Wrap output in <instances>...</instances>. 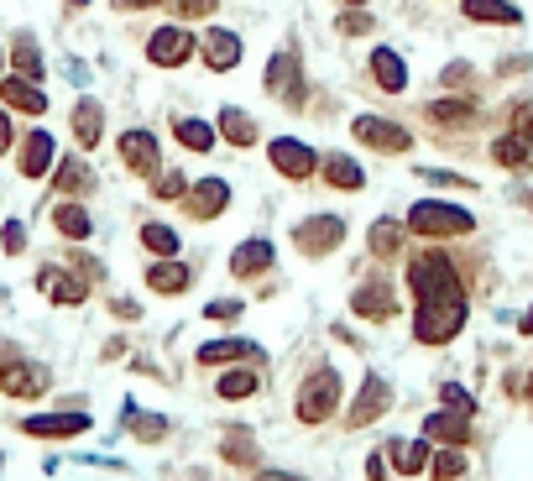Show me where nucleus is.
Returning a JSON list of instances; mask_svg holds the SVG:
<instances>
[{"label":"nucleus","instance_id":"1","mask_svg":"<svg viewBox=\"0 0 533 481\" xmlns=\"http://www.w3.org/2000/svg\"><path fill=\"white\" fill-rule=\"evenodd\" d=\"M460 325H466V293H455V299H419V309H413L419 346H445V340L460 335Z\"/></svg>","mask_w":533,"mask_h":481},{"label":"nucleus","instance_id":"2","mask_svg":"<svg viewBox=\"0 0 533 481\" xmlns=\"http://www.w3.org/2000/svg\"><path fill=\"white\" fill-rule=\"evenodd\" d=\"M403 225L413 236H466L476 220H471V210H460V204H450V199H419Z\"/></svg>","mask_w":533,"mask_h":481},{"label":"nucleus","instance_id":"3","mask_svg":"<svg viewBox=\"0 0 533 481\" xmlns=\"http://www.w3.org/2000/svg\"><path fill=\"white\" fill-rule=\"evenodd\" d=\"M408 288H413V304H419V299H455L460 278H455L450 257L429 251V257H413V262H408Z\"/></svg>","mask_w":533,"mask_h":481},{"label":"nucleus","instance_id":"4","mask_svg":"<svg viewBox=\"0 0 533 481\" xmlns=\"http://www.w3.org/2000/svg\"><path fill=\"white\" fill-rule=\"evenodd\" d=\"M335 408H340V372L324 366V372H314L304 387H298V419H304V424H324Z\"/></svg>","mask_w":533,"mask_h":481},{"label":"nucleus","instance_id":"5","mask_svg":"<svg viewBox=\"0 0 533 481\" xmlns=\"http://www.w3.org/2000/svg\"><path fill=\"white\" fill-rule=\"evenodd\" d=\"M199 53V37L189 32V27H157L152 37H147V58L157 63V68H183Z\"/></svg>","mask_w":533,"mask_h":481},{"label":"nucleus","instance_id":"6","mask_svg":"<svg viewBox=\"0 0 533 481\" xmlns=\"http://www.w3.org/2000/svg\"><path fill=\"white\" fill-rule=\"evenodd\" d=\"M351 136H356L361 147H372V152H408V147H413L408 126L387 121V116H356V121H351Z\"/></svg>","mask_w":533,"mask_h":481},{"label":"nucleus","instance_id":"7","mask_svg":"<svg viewBox=\"0 0 533 481\" xmlns=\"http://www.w3.org/2000/svg\"><path fill=\"white\" fill-rule=\"evenodd\" d=\"M340 241H345V220L340 215H309L293 231V246L304 251V257H324V251H335Z\"/></svg>","mask_w":533,"mask_h":481},{"label":"nucleus","instance_id":"8","mask_svg":"<svg viewBox=\"0 0 533 481\" xmlns=\"http://www.w3.org/2000/svg\"><path fill=\"white\" fill-rule=\"evenodd\" d=\"M267 95L298 105L304 100V74H298V53H272L267 63Z\"/></svg>","mask_w":533,"mask_h":481},{"label":"nucleus","instance_id":"9","mask_svg":"<svg viewBox=\"0 0 533 481\" xmlns=\"http://www.w3.org/2000/svg\"><path fill=\"white\" fill-rule=\"evenodd\" d=\"M267 157H272V168L283 173V178H314V168H319L314 147L293 142V136H277V142L267 147Z\"/></svg>","mask_w":533,"mask_h":481},{"label":"nucleus","instance_id":"10","mask_svg":"<svg viewBox=\"0 0 533 481\" xmlns=\"http://www.w3.org/2000/svg\"><path fill=\"white\" fill-rule=\"evenodd\" d=\"M230 204V183L225 178H199L189 194H183V210H189L194 220H220Z\"/></svg>","mask_w":533,"mask_h":481},{"label":"nucleus","instance_id":"11","mask_svg":"<svg viewBox=\"0 0 533 481\" xmlns=\"http://www.w3.org/2000/svg\"><path fill=\"white\" fill-rule=\"evenodd\" d=\"M121 163L131 173H157L162 168V147H157V131H121Z\"/></svg>","mask_w":533,"mask_h":481},{"label":"nucleus","instance_id":"12","mask_svg":"<svg viewBox=\"0 0 533 481\" xmlns=\"http://www.w3.org/2000/svg\"><path fill=\"white\" fill-rule=\"evenodd\" d=\"M0 393L6 398H37V393H48V372L32 361H6L0 366Z\"/></svg>","mask_w":533,"mask_h":481},{"label":"nucleus","instance_id":"13","mask_svg":"<svg viewBox=\"0 0 533 481\" xmlns=\"http://www.w3.org/2000/svg\"><path fill=\"white\" fill-rule=\"evenodd\" d=\"M387 408H392V387H387V377L366 372L361 393H356V408H351V424H377Z\"/></svg>","mask_w":533,"mask_h":481},{"label":"nucleus","instance_id":"14","mask_svg":"<svg viewBox=\"0 0 533 481\" xmlns=\"http://www.w3.org/2000/svg\"><path fill=\"white\" fill-rule=\"evenodd\" d=\"M199 53H204V63H210L215 74H230V68L241 63L246 48H241V37H236V32L215 27V32H204V37H199Z\"/></svg>","mask_w":533,"mask_h":481},{"label":"nucleus","instance_id":"15","mask_svg":"<svg viewBox=\"0 0 533 481\" xmlns=\"http://www.w3.org/2000/svg\"><path fill=\"white\" fill-rule=\"evenodd\" d=\"M16 168H21V178H48L53 173V136L48 131H27Z\"/></svg>","mask_w":533,"mask_h":481},{"label":"nucleus","instance_id":"16","mask_svg":"<svg viewBox=\"0 0 533 481\" xmlns=\"http://www.w3.org/2000/svg\"><path fill=\"white\" fill-rule=\"evenodd\" d=\"M21 429L37 434V440H68V434L89 429V414H32V419H21Z\"/></svg>","mask_w":533,"mask_h":481},{"label":"nucleus","instance_id":"17","mask_svg":"<svg viewBox=\"0 0 533 481\" xmlns=\"http://www.w3.org/2000/svg\"><path fill=\"white\" fill-rule=\"evenodd\" d=\"M0 100H6V110H21V116H42L48 110V95L37 89V79H0Z\"/></svg>","mask_w":533,"mask_h":481},{"label":"nucleus","instance_id":"18","mask_svg":"<svg viewBox=\"0 0 533 481\" xmlns=\"http://www.w3.org/2000/svg\"><path fill=\"white\" fill-rule=\"evenodd\" d=\"M372 79H377L382 95H403L408 89V63L392 48H372Z\"/></svg>","mask_w":533,"mask_h":481},{"label":"nucleus","instance_id":"19","mask_svg":"<svg viewBox=\"0 0 533 481\" xmlns=\"http://www.w3.org/2000/svg\"><path fill=\"white\" fill-rule=\"evenodd\" d=\"M387 455H392V466H398V476H424V471H429V461H434L429 434H424V440H392V445H387Z\"/></svg>","mask_w":533,"mask_h":481},{"label":"nucleus","instance_id":"20","mask_svg":"<svg viewBox=\"0 0 533 481\" xmlns=\"http://www.w3.org/2000/svg\"><path fill=\"white\" fill-rule=\"evenodd\" d=\"M324 183L356 194V189H366V168L356 163V157H345V152H330V157H324Z\"/></svg>","mask_w":533,"mask_h":481},{"label":"nucleus","instance_id":"21","mask_svg":"<svg viewBox=\"0 0 533 481\" xmlns=\"http://www.w3.org/2000/svg\"><path fill=\"white\" fill-rule=\"evenodd\" d=\"M272 257H277V251H272V241H246V246H236V251H230V272H236V278H257V272H267L272 267Z\"/></svg>","mask_w":533,"mask_h":481},{"label":"nucleus","instance_id":"22","mask_svg":"<svg viewBox=\"0 0 533 481\" xmlns=\"http://www.w3.org/2000/svg\"><path fill=\"white\" fill-rule=\"evenodd\" d=\"M492 163L513 168V173H528L533 168V142H528V136H518V131L497 136V142H492Z\"/></svg>","mask_w":533,"mask_h":481},{"label":"nucleus","instance_id":"23","mask_svg":"<svg viewBox=\"0 0 533 481\" xmlns=\"http://www.w3.org/2000/svg\"><path fill=\"white\" fill-rule=\"evenodd\" d=\"M351 309L356 314H366V319H392V309H398V299H392V288L387 283H361L356 288V299H351Z\"/></svg>","mask_w":533,"mask_h":481},{"label":"nucleus","instance_id":"24","mask_svg":"<svg viewBox=\"0 0 533 481\" xmlns=\"http://www.w3.org/2000/svg\"><path fill=\"white\" fill-rule=\"evenodd\" d=\"M189 278H194V272L183 267V262H173V257H157V262H152V272H147V288H157V293H168V299H173V293L189 288Z\"/></svg>","mask_w":533,"mask_h":481},{"label":"nucleus","instance_id":"25","mask_svg":"<svg viewBox=\"0 0 533 481\" xmlns=\"http://www.w3.org/2000/svg\"><path fill=\"white\" fill-rule=\"evenodd\" d=\"M53 189L58 194H89V189H95V173H89L84 157H63L58 173H53Z\"/></svg>","mask_w":533,"mask_h":481},{"label":"nucleus","instance_id":"26","mask_svg":"<svg viewBox=\"0 0 533 481\" xmlns=\"http://www.w3.org/2000/svg\"><path fill=\"white\" fill-rule=\"evenodd\" d=\"M74 136H79V147H95L100 136H105V110H100V100H79V105H74Z\"/></svg>","mask_w":533,"mask_h":481},{"label":"nucleus","instance_id":"27","mask_svg":"<svg viewBox=\"0 0 533 481\" xmlns=\"http://www.w3.org/2000/svg\"><path fill=\"white\" fill-rule=\"evenodd\" d=\"M42 293H48L53 304H84V283L79 278H68V272H58V267H42Z\"/></svg>","mask_w":533,"mask_h":481},{"label":"nucleus","instance_id":"28","mask_svg":"<svg viewBox=\"0 0 533 481\" xmlns=\"http://www.w3.org/2000/svg\"><path fill=\"white\" fill-rule=\"evenodd\" d=\"M424 434L429 440H445V445H466V434H471V419L466 414H429V424H424Z\"/></svg>","mask_w":533,"mask_h":481},{"label":"nucleus","instance_id":"29","mask_svg":"<svg viewBox=\"0 0 533 481\" xmlns=\"http://www.w3.org/2000/svg\"><path fill=\"white\" fill-rule=\"evenodd\" d=\"M220 136H225L230 147H251V142H257V121H251L246 110L225 105V110H220Z\"/></svg>","mask_w":533,"mask_h":481},{"label":"nucleus","instance_id":"30","mask_svg":"<svg viewBox=\"0 0 533 481\" xmlns=\"http://www.w3.org/2000/svg\"><path fill=\"white\" fill-rule=\"evenodd\" d=\"M460 11H466L471 21H502V27H518L523 11L507 6V0H460Z\"/></svg>","mask_w":533,"mask_h":481},{"label":"nucleus","instance_id":"31","mask_svg":"<svg viewBox=\"0 0 533 481\" xmlns=\"http://www.w3.org/2000/svg\"><path fill=\"white\" fill-rule=\"evenodd\" d=\"M53 225H58V231L68 236V241H84L89 231H95V220H89V210H84V204H58V210H53Z\"/></svg>","mask_w":533,"mask_h":481},{"label":"nucleus","instance_id":"32","mask_svg":"<svg viewBox=\"0 0 533 481\" xmlns=\"http://www.w3.org/2000/svg\"><path fill=\"white\" fill-rule=\"evenodd\" d=\"M403 241H408V225H403V220H377L372 236H366V246H372L377 257H398Z\"/></svg>","mask_w":533,"mask_h":481},{"label":"nucleus","instance_id":"33","mask_svg":"<svg viewBox=\"0 0 533 481\" xmlns=\"http://www.w3.org/2000/svg\"><path fill=\"white\" fill-rule=\"evenodd\" d=\"M173 131H178V142L189 147V152H210V147H215V126H210V121L178 116V121H173Z\"/></svg>","mask_w":533,"mask_h":481},{"label":"nucleus","instance_id":"34","mask_svg":"<svg viewBox=\"0 0 533 481\" xmlns=\"http://www.w3.org/2000/svg\"><path fill=\"white\" fill-rule=\"evenodd\" d=\"M429 121H439V126H471L476 110H471L466 100H434V105H429Z\"/></svg>","mask_w":533,"mask_h":481},{"label":"nucleus","instance_id":"35","mask_svg":"<svg viewBox=\"0 0 533 481\" xmlns=\"http://www.w3.org/2000/svg\"><path fill=\"white\" fill-rule=\"evenodd\" d=\"M11 63H16V74H21V79H42V53H37V42H32V37H16Z\"/></svg>","mask_w":533,"mask_h":481},{"label":"nucleus","instance_id":"36","mask_svg":"<svg viewBox=\"0 0 533 481\" xmlns=\"http://www.w3.org/2000/svg\"><path fill=\"white\" fill-rule=\"evenodd\" d=\"M142 246L152 251V257H173V251H178V236L168 231V225L147 220V225H142Z\"/></svg>","mask_w":533,"mask_h":481},{"label":"nucleus","instance_id":"37","mask_svg":"<svg viewBox=\"0 0 533 481\" xmlns=\"http://www.w3.org/2000/svg\"><path fill=\"white\" fill-rule=\"evenodd\" d=\"M241 356H246V340H210V346H199V366H220Z\"/></svg>","mask_w":533,"mask_h":481},{"label":"nucleus","instance_id":"38","mask_svg":"<svg viewBox=\"0 0 533 481\" xmlns=\"http://www.w3.org/2000/svg\"><path fill=\"white\" fill-rule=\"evenodd\" d=\"M251 393H257V372H241L236 366V372L220 377V398H251Z\"/></svg>","mask_w":533,"mask_h":481},{"label":"nucleus","instance_id":"39","mask_svg":"<svg viewBox=\"0 0 533 481\" xmlns=\"http://www.w3.org/2000/svg\"><path fill=\"white\" fill-rule=\"evenodd\" d=\"M126 424H131L136 440H162V434H168V424L152 419V414H142V408H126Z\"/></svg>","mask_w":533,"mask_h":481},{"label":"nucleus","instance_id":"40","mask_svg":"<svg viewBox=\"0 0 533 481\" xmlns=\"http://www.w3.org/2000/svg\"><path fill=\"white\" fill-rule=\"evenodd\" d=\"M429 471H434L439 481H455L460 471H466V455H460V445H455V450H450V445H445V450H439V455H434V461H429Z\"/></svg>","mask_w":533,"mask_h":481},{"label":"nucleus","instance_id":"41","mask_svg":"<svg viewBox=\"0 0 533 481\" xmlns=\"http://www.w3.org/2000/svg\"><path fill=\"white\" fill-rule=\"evenodd\" d=\"M152 189H157V199H183V194H189V178H183L178 168H168V173L152 183Z\"/></svg>","mask_w":533,"mask_h":481},{"label":"nucleus","instance_id":"42","mask_svg":"<svg viewBox=\"0 0 533 481\" xmlns=\"http://www.w3.org/2000/svg\"><path fill=\"white\" fill-rule=\"evenodd\" d=\"M439 393H445V408H455V414H466V419L476 414V403H471V393H466V387H450V382H445V387H439Z\"/></svg>","mask_w":533,"mask_h":481},{"label":"nucleus","instance_id":"43","mask_svg":"<svg viewBox=\"0 0 533 481\" xmlns=\"http://www.w3.org/2000/svg\"><path fill=\"white\" fill-rule=\"evenodd\" d=\"M0 246H6L11 257H16V251H27V225H21V220H6V231H0Z\"/></svg>","mask_w":533,"mask_h":481},{"label":"nucleus","instance_id":"44","mask_svg":"<svg viewBox=\"0 0 533 481\" xmlns=\"http://www.w3.org/2000/svg\"><path fill=\"white\" fill-rule=\"evenodd\" d=\"M340 32H345V37L372 32V16H361V6H356V11H345V16H340Z\"/></svg>","mask_w":533,"mask_h":481},{"label":"nucleus","instance_id":"45","mask_svg":"<svg viewBox=\"0 0 533 481\" xmlns=\"http://www.w3.org/2000/svg\"><path fill=\"white\" fill-rule=\"evenodd\" d=\"M513 131H518V136H528V142H533V100H523V105L513 110Z\"/></svg>","mask_w":533,"mask_h":481},{"label":"nucleus","instance_id":"46","mask_svg":"<svg viewBox=\"0 0 533 481\" xmlns=\"http://www.w3.org/2000/svg\"><path fill=\"white\" fill-rule=\"evenodd\" d=\"M215 6H220V0H178V16H189V21H194V16H210Z\"/></svg>","mask_w":533,"mask_h":481},{"label":"nucleus","instance_id":"47","mask_svg":"<svg viewBox=\"0 0 533 481\" xmlns=\"http://www.w3.org/2000/svg\"><path fill=\"white\" fill-rule=\"evenodd\" d=\"M241 314V304L236 299H220V304H210V319H236Z\"/></svg>","mask_w":533,"mask_h":481},{"label":"nucleus","instance_id":"48","mask_svg":"<svg viewBox=\"0 0 533 481\" xmlns=\"http://www.w3.org/2000/svg\"><path fill=\"white\" fill-rule=\"evenodd\" d=\"M0 152H11V116L0 110Z\"/></svg>","mask_w":533,"mask_h":481},{"label":"nucleus","instance_id":"49","mask_svg":"<svg viewBox=\"0 0 533 481\" xmlns=\"http://www.w3.org/2000/svg\"><path fill=\"white\" fill-rule=\"evenodd\" d=\"M121 11H147V6H162V0H115Z\"/></svg>","mask_w":533,"mask_h":481},{"label":"nucleus","instance_id":"50","mask_svg":"<svg viewBox=\"0 0 533 481\" xmlns=\"http://www.w3.org/2000/svg\"><path fill=\"white\" fill-rule=\"evenodd\" d=\"M523 335H533V309L523 314Z\"/></svg>","mask_w":533,"mask_h":481},{"label":"nucleus","instance_id":"51","mask_svg":"<svg viewBox=\"0 0 533 481\" xmlns=\"http://www.w3.org/2000/svg\"><path fill=\"white\" fill-rule=\"evenodd\" d=\"M262 481H288V476H272V471H262Z\"/></svg>","mask_w":533,"mask_h":481},{"label":"nucleus","instance_id":"52","mask_svg":"<svg viewBox=\"0 0 533 481\" xmlns=\"http://www.w3.org/2000/svg\"><path fill=\"white\" fill-rule=\"evenodd\" d=\"M345 6H366V0H345Z\"/></svg>","mask_w":533,"mask_h":481},{"label":"nucleus","instance_id":"53","mask_svg":"<svg viewBox=\"0 0 533 481\" xmlns=\"http://www.w3.org/2000/svg\"><path fill=\"white\" fill-rule=\"evenodd\" d=\"M68 6H84V0H68Z\"/></svg>","mask_w":533,"mask_h":481},{"label":"nucleus","instance_id":"54","mask_svg":"<svg viewBox=\"0 0 533 481\" xmlns=\"http://www.w3.org/2000/svg\"><path fill=\"white\" fill-rule=\"evenodd\" d=\"M0 63H6V53H0Z\"/></svg>","mask_w":533,"mask_h":481},{"label":"nucleus","instance_id":"55","mask_svg":"<svg viewBox=\"0 0 533 481\" xmlns=\"http://www.w3.org/2000/svg\"><path fill=\"white\" fill-rule=\"evenodd\" d=\"M528 398H533V387H528Z\"/></svg>","mask_w":533,"mask_h":481}]
</instances>
